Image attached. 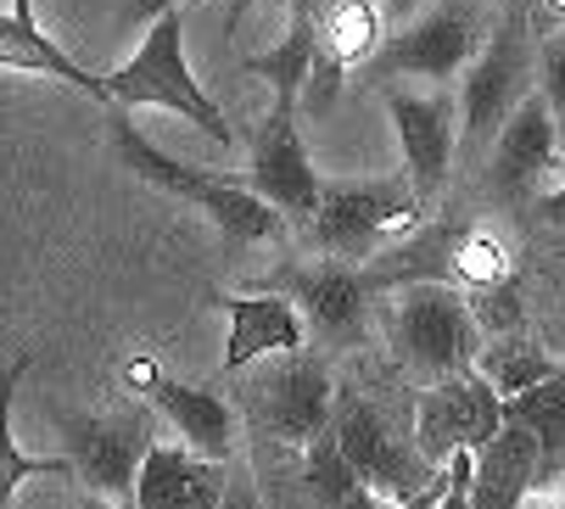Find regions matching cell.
<instances>
[{"mask_svg": "<svg viewBox=\"0 0 565 509\" xmlns=\"http://www.w3.org/2000/svg\"><path fill=\"white\" fill-rule=\"evenodd\" d=\"M386 348H392V364L420 386L465 375L481 359V325H476L470 297L448 280H409L392 297Z\"/></svg>", "mask_w": 565, "mask_h": 509, "instance_id": "obj_1", "label": "cell"}, {"mask_svg": "<svg viewBox=\"0 0 565 509\" xmlns=\"http://www.w3.org/2000/svg\"><path fill=\"white\" fill-rule=\"evenodd\" d=\"M107 91H113V102L124 113L129 107H163V113H180L185 124H196L213 146H230L235 140L224 107L202 91L191 62H185V18H180V7H169L163 18L146 23L140 51L118 73H107Z\"/></svg>", "mask_w": 565, "mask_h": 509, "instance_id": "obj_2", "label": "cell"}, {"mask_svg": "<svg viewBox=\"0 0 565 509\" xmlns=\"http://www.w3.org/2000/svg\"><path fill=\"white\" fill-rule=\"evenodd\" d=\"M113 146H118L124 168H135L146 185H157V191H169V197L202 208V213H207L224 235H235V241H275V235L286 230V213H280L264 191L230 185V180L207 174V168H196V162H180V157H169V151H157L129 118H113Z\"/></svg>", "mask_w": 565, "mask_h": 509, "instance_id": "obj_3", "label": "cell"}, {"mask_svg": "<svg viewBox=\"0 0 565 509\" xmlns=\"http://www.w3.org/2000/svg\"><path fill=\"white\" fill-rule=\"evenodd\" d=\"M426 202L420 191L403 180H342V185H326L313 219H308V235L326 258H348V264H364L370 252H381L386 241H403L415 224H420Z\"/></svg>", "mask_w": 565, "mask_h": 509, "instance_id": "obj_4", "label": "cell"}, {"mask_svg": "<svg viewBox=\"0 0 565 509\" xmlns=\"http://www.w3.org/2000/svg\"><path fill=\"white\" fill-rule=\"evenodd\" d=\"M493 29V12L481 0H431L426 12L403 23L381 56L370 62L381 78H420V84H448L465 78V67L481 56Z\"/></svg>", "mask_w": 565, "mask_h": 509, "instance_id": "obj_5", "label": "cell"}, {"mask_svg": "<svg viewBox=\"0 0 565 509\" xmlns=\"http://www.w3.org/2000/svg\"><path fill=\"white\" fill-rule=\"evenodd\" d=\"M532 78H537V56H532L526 34L499 29L459 78V151L493 157V140L504 135L515 107L532 96Z\"/></svg>", "mask_w": 565, "mask_h": 509, "instance_id": "obj_6", "label": "cell"}, {"mask_svg": "<svg viewBox=\"0 0 565 509\" xmlns=\"http://www.w3.org/2000/svg\"><path fill=\"white\" fill-rule=\"evenodd\" d=\"M386 124L403 151V174L431 208L448 185V168L459 157V96H448L443 84H386Z\"/></svg>", "mask_w": 565, "mask_h": 509, "instance_id": "obj_7", "label": "cell"}, {"mask_svg": "<svg viewBox=\"0 0 565 509\" xmlns=\"http://www.w3.org/2000/svg\"><path fill=\"white\" fill-rule=\"evenodd\" d=\"M331 426H337L342 448L353 454V465L364 470V481L375 487L381 503H415L426 492V481L437 476V465L415 443V426L397 432L370 397H337Z\"/></svg>", "mask_w": 565, "mask_h": 509, "instance_id": "obj_8", "label": "cell"}, {"mask_svg": "<svg viewBox=\"0 0 565 509\" xmlns=\"http://www.w3.org/2000/svg\"><path fill=\"white\" fill-rule=\"evenodd\" d=\"M409 426H415L420 454L431 465H443L454 448H481L504 426V392L488 381V370H481V364H470L465 375H448V381L420 386Z\"/></svg>", "mask_w": 565, "mask_h": 509, "instance_id": "obj_9", "label": "cell"}, {"mask_svg": "<svg viewBox=\"0 0 565 509\" xmlns=\"http://www.w3.org/2000/svg\"><path fill=\"white\" fill-rule=\"evenodd\" d=\"M337 381L331 370L308 359V353H280V364H269L253 381V414L258 426L286 443V448H308L319 432H331L337 420Z\"/></svg>", "mask_w": 565, "mask_h": 509, "instance_id": "obj_10", "label": "cell"}, {"mask_svg": "<svg viewBox=\"0 0 565 509\" xmlns=\"http://www.w3.org/2000/svg\"><path fill=\"white\" fill-rule=\"evenodd\" d=\"M146 454H151V420L140 409L102 414V420H85V426L67 432L73 481L90 487L102 503H135V481H140Z\"/></svg>", "mask_w": 565, "mask_h": 509, "instance_id": "obj_11", "label": "cell"}, {"mask_svg": "<svg viewBox=\"0 0 565 509\" xmlns=\"http://www.w3.org/2000/svg\"><path fill=\"white\" fill-rule=\"evenodd\" d=\"M247 185L264 191L286 219H313L319 197H326V180L313 174L302 129H297V107H269V118L258 124L253 140V168H247Z\"/></svg>", "mask_w": 565, "mask_h": 509, "instance_id": "obj_12", "label": "cell"}, {"mask_svg": "<svg viewBox=\"0 0 565 509\" xmlns=\"http://www.w3.org/2000/svg\"><path fill=\"white\" fill-rule=\"evenodd\" d=\"M218 308H224V370H247L258 359H280V353L308 348V314L297 308V297L230 291V297H218Z\"/></svg>", "mask_w": 565, "mask_h": 509, "instance_id": "obj_13", "label": "cell"}, {"mask_svg": "<svg viewBox=\"0 0 565 509\" xmlns=\"http://www.w3.org/2000/svg\"><path fill=\"white\" fill-rule=\"evenodd\" d=\"M140 509H218L224 503V459H207L185 443H151L140 481Z\"/></svg>", "mask_w": 565, "mask_h": 509, "instance_id": "obj_14", "label": "cell"}, {"mask_svg": "<svg viewBox=\"0 0 565 509\" xmlns=\"http://www.w3.org/2000/svg\"><path fill=\"white\" fill-rule=\"evenodd\" d=\"M370 286H375V280H370V275H353L348 258H326V264L291 275L297 308L308 314L313 336H326V342H359V336H364Z\"/></svg>", "mask_w": 565, "mask_h": 509, "instance_id": "obj_15", "label": "cell"}, {"mask_svg": "<svg viewBox=\"0 0 565 509\" xmlns=\"http://www.w3.org/2000/svg\"><path fill=\"white\" fill-rule=\"evenodd\" d=\"M559 118H554V107H548V96L543 91H532L521 107H515V118L504 124V135L493 140V185L504 191V197H521V191H532L548 168H554V151H559Z\"/></svg>", "mask_w": 565, "mask_h": 509, "instance_id": "obj_16", "label": "cell"}, {"mask_svg": "<svg viewBox=\"0 0 565 509\" xmlns=\"http://www.w3.org/2000/svg\"><path fill=\"white\" fill-rule=\"evenodd\" d=\"M543 476V443L532 426L504 414V426L476 448V509H515Z\"/></svg>", "mask_w": 565, "mask_h": 509, "instance_id": "obj_17", "label": "cell"}, {"mask_svg": "<svg viewBox=\"0 0 565 509\" xmlns=\"http://www.w3.org/2000/svg\"><path fill=\"white\" fill-rule=\"evenodd\" d=\"M151 409L169 420L174 437H180L185 448H196V454H207V459H230L235 443H241L235 409H230L218 392H207V386H185V381L163 375V381H157V392H151Z\"/></svg>", "mask_w": 565, "mask_h": 509, "instance_id": "obj_18", "label": "cell"}, {"mask_svg": "<svg viewBox=\"0 0 565 509\" xmlns=\"http://www.w3.org/2000/svg\"><path fill=\"white\" fill-rule=\"evenodd\" d=\"M0 62H7L12 73H45V78H62L73 84V91H85L90 102H113L107 78H96L90 67H78L51 34L34 29V18H0Z\"/></svg>", "mask_w": 565, "mask_h": 509, "instance_id": "obj_19", "label": "cell"}, {"mask_svg": "<svg viewBox=\"0 0 565 509\" xmlns=\"http://www.w3.org/2000/svg\"><path fill=\"white\" fill-rule=\"evenodd\" d=\"M302 487L313 503L326 509H359V503H375V487L364 481V470L353 465V454L342 448L337 426L319 432L308 448H302Z\"/></svg>", "mask_w": 565, "mask_h": 509, "instance_id": "obj_20", "label": "cell"}, {"mask_svg": "<svg viewBox=\"0 0 565 509\" xmlns=\"http://www.w3.org/2000/svg\"><path fill=\"white\" fill-rule=\"evenodd\" d=\"M319 45H326V23H286V40H280L275 51L253 56L247 73L269 78V91H275L280 107H297L302 84L313 78V51H319Z\"/></svg>", "mask_w": 565, "mask_h": 509, "instance_id": "obj_21", "label": "cell"}, {"mask_svg": "<svg viewBox=\"0 0 565 509\" xmlns=\"http://www.w3.org/2000/svg\"><path fill=\"white\" fill-rule=\"evenodd\" d=\"M381 7L375 0H331L326 12V51L337 67H370L381 56Z\"/></svg>", "mask_w": 565, "mask_h": 509, "instance_id": "obj_22", "label": "cell"}, {"mask_svg": "<svg viewBox=\"0 0 565 509\" xmlns=\"http://www.w3.org/2000/svg\"><path fill=\"white\" fill-rule=\"evenodd\" d=\"M504 414L537 432V443H543V470L565 465V370H554L548 381L526 386L521 397H504Z\"/></svg>", "mask_w": 565, "mask_h": 509, "instance_id": "obj_23", "label": "cell"}, {"mask_svg": "<svg viewBox=\"0 0 565 509\" xmlns=\"http://www.w3.org/2000/svg\"><path fill=\"white\" fill-rule=\"evenodd\" d=\"M476 364L488 370V381H493L504 397H521L526 386H537V381H548V375L559 370L543 348L515 342V336H488V348H481V359H476Z\"/></svg>", "mask_w": 565, "mask_h": 509, "instance_id": "obj_24", "label": "cell"}, {"mask_svg": "<svg viewBox=\"0 0 565 509\" xmlns=\"http://www.w3.org/2000/svg\"><path fill=\"white\" fill-rule=\"evenodd\" d=\"M448 269H454L465 286H476V291L515 280V258H510L504 235H493V230H459V235L448 241Z\"/></svg>", "mask_w": 565, "mask_h": 509, "instance_id": "obj_25", "label": "cell"}, {"mask_svg": "<svg viewBox=\"0 0 565 509\" xmlns=\"http://www.w3.org/2000/svg\"><path fill=\"white\" fill-rule=\"evenodd\" d=\"M459 503H476V448H454L415 498V509H459Z\"/></svg>", "mask_w": 565, "mask_h": 509, "instance_id": "obj_26", "label": "cell"}, {"mask_svg": "<svg viewBox=\"0 0 565 509\" xmlns=\"http://www.w3.org/2000/svg\"><path fill=\"white\" fill-rule=\"evenodd\" d=\"M0 459H7V470H0V503H12L29 476H67V481H73V459H67V454H56V459H29L12 432L0 437Z\"/></svg>", "mask_w": 565, "mask_h": 509, "instance_id": "obj_27", "label": "cell"}, {"mask_svg": "<svg viewBox=\"0 0 565 509\" xmlns=\"http://www.w3.org/2000/svg\"><path fill=\"white\" fill-rule=\"evenodd\" d=\"M470 308H476L481 336H515V330H521V303H515L510 280H504V286H481V297H476Z\"/></svg>", "mask_w": 565, "mask_h": 509, "instance_id": "obj_28", "label": "cell"}, {"mask_svg": "<svg viewBox=\"0 0 565 509\" xmlns=\"http://www.w3.org/2000/svg\"><path fill=\"white\" fill-rule=\"evenodd\" d=\"M537 91L548 96V107H554V118L565 129V29L548 34L543 51H537Z\"/></svg>", "mask_w": 565, "mask_h": 509, "instance_id": "obj_29", "label": "cell"}, {"mask_svg": "<svg viewBox=\"0 0 565 509\" xmlns=\"http://www.w3.org/2000/svg\"><path fill=\"white\" fill-rule=\"evenodd\" d=\"M157 381H163V370H157V359H151V353H135V359L124 364V386H129L135 397H151V392H157Z\"/></svg>", "mask_w": 565, "mask_h": 509, "instance_id": "obj_30", "label": "cell"}, {"mask_svg": "<svg viewBox=\"0 0 565 509\" xmlns=\"http://www.w3.org/2000/svg\"><path fill=\"white\" fill-rule=\"evenodd\" d=\"M331 0H286V23H326Z\"/></svg>", "mask_w": 565, "mask_h": 509, "instance_id": "obj_31", "label": "cell"}, {"mask_svg": "<svg viewBox=\"0 0 565 509\" xmlns=\"http://www.w3.org/2000/svg\"><path fill=\"white\" fill-rule=\"evenodd\" d=\"M258 7V0H224V34H235L241 29V18H247Z\"/></svg>", "mask_w": 565, "mask_h": 509, "instance_id": "obj_32", "label": "cell"}, {"mask_svg": "<svg viewBox=\"0 0 565 509\" xmlns=\"http://www.w3.org/2000/svg\"><path fill=\"white\" fill-rule=\"evenodd\" d=\"M169 7H180V0H135V23H151V18H163Z\"/></svg>", "mask_w": 565, "mask_h": 509, "instance_id": "obj_33", "label": "cell"}, {"mask_svg": "<svg viewBox=\"0 0 565 509\" xmlns=\"http://www.w3.org/2000/svg\"><path fill=\"white\" fill-rule=\"evenodd\" d=\"M543 208H548V219H559V224H565V174H559V191H554Z\"/></svg>", "mask_w": 565, "mask_h": 509, "instance_id": "obj_34", "label": "cell"}, {"mask_svg": "<svg viewBox=\"0 0 565 509\" xmlns=\"http://www.w3.org/2000/svg\"><path fill=\"white\" fill-rule=\"evenodd\" d=\"M548 7H554V12H565V0H548Z\"/></svg>", "mask_w": 565, "mask_h": 509, "instance_id": "obj_35", "label": "cell"}]
</instances>
